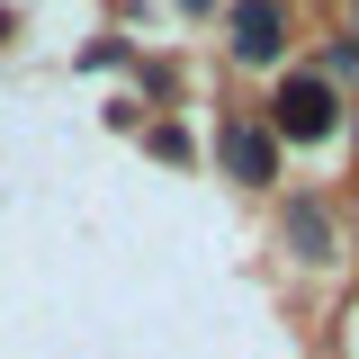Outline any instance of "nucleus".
<instances>
[{"mask_svg": "<svg viewBox=\"0 0 359 359\" xmlns=\"http://www.w3.org/2000/svg\"><path fill=\"white\" fill-rule=\"evenodd\" d=\"M269 126L287 135V144H314V135H332V81H314V72L278 81V99H269Z\"/></svg>", "mask_w": 359, "mask_h": 359, "instance_id": "1", "label": "nucleus"}, {"mask_svg": "<svg viewBox=\"0 0 359 359\" xmlns=\"http://www.w3.org/2000/svg\"><path fill=\"white\" fill-rule=\"evenodd\" d=\"M278 45H287V18H278V0H243V9H233V54H243V63H269Z\"/></svg>", "mask_w": 359, "mask_h": 359, "instance_id": "2", "label": "nucleus"}, {"mask_svg": "<svg viewBox=\"0 0 359 359\" xmlns=\"http://www.w3.org/2000/svg\"><path fill=\"white\" fill-rule=\"evenodd\" d=\"M224 162H233V180H269L278 171V153H269L261 126H224Z\"/></svg>", "mask_w": 359, "mask_h": 359, "instance_id": "3", "label": "nucleus"}, {"mask_svg": "<svg viewBox=\"0 0 359 359\" xmlns=\"http://www.w3.org/2000/svg\"><path fill=\"white\" fill-rule=\"evenodd\" d=\"M287 243H297L306 261H323V252H332V224H323V207H314V198H287Z\"/></svg>", "mask_w": 359, "mask_h": 359, "instance_id": "4", "label": "nucleus"}]
</instances>
